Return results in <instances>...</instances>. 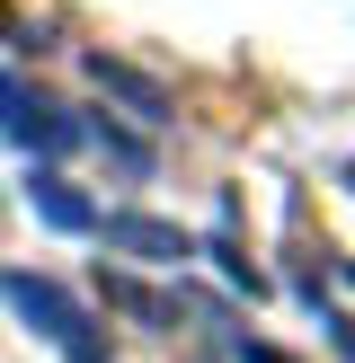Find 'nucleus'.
<instances>
[{
	"label": "nucleus",
	"instance_id": "f257e3e1",
	"mask_svg": "<svg viewBox=\"0 0 355 363\" xmlns=\"http://www.w3.org/2000/svg\"><path fill=\"white\" fill-rule=\"evenodd\" d=\"M0 301H9L18 319H27L36 337H45L62 363H106V337H98V319H89V301L80 293H62L53 275H27V266H0Z\"/></svg>",
	"mask_w": 355,
	"mask_h": 363
},
{
	"label": "nucleus",
	"instance_id": "f03ea898",
	"mask_svg": "<svg viewBox=\"0 0 355 363\" xmlns=\"http://www.w3.org/2000/svg\"><path fill=\"white\" fill-rule=\"evenodd\" d=\"M0 133H9L18 151H36V160H62V151H80V142H89V124L71 116V106H53L36 80L0 71Z\"/></svg>",
	"mask_w": 355,
	"mask_h": 363
},
{
	"label": "nucleus",
	"instance_id": "7ed1b4c3",
	"mask_svg": "<svg viewBox=\"0 0 355 363\" xmlns=\"http://www.w3.org/2000/svg\"><path fill=\"white\" fill-rule=\"evenodd\" d=\"M98 240L116 248V257H142V266H187V257H195L187 230H178V222H151V213H106Z\"/></svg>",
	"mask_w": 355,
	"mask_h": 363
},
{
	"label": "nucleus",
	"instance_id": "20e7f679",
	"mask_svg": "<svg viewBox=\"0 0 355 363\" xmlns=\"http://www.w3.org/2000/svg\"><path fill=\"white\" fill-rule=\"evenodd\" d=\"M89 80H98V89H106L116 106H133V124H169V89H160L151 71L116 62V53H89Z\"/></svg>",
	"mask_w": 355,
	"mask_h": 363
},
{
	"label": "nucleus",
	"instance_id": "39448f33",
	"mask_svg": "<svg viewBox=\"0 0 355 363\" xmlns=\"http://www.w3.org/2000/svg\"><path fill=\"white\" fill-rule=\"evenodd\" d=\"M27 204H36V222H45V230H98L89 195H71L53 169H36V177H27Z\"/></svg>",
	"mask_w": 355,
	"mask_h": 363
},
{
	"label": "nucleus",
	"instance_id": "423d86ee",
	"mask_svg": "<svg viewBox=\"0 0 355 363\" xmlns=\"http://www.w3.org/2000/svg\"><path fill=\"white\" fill-rule=\"evenodd\" d=\"M116 293V311H133V319H151V328H178V301H160V293H142V284H106Z\"/></svg>",
	"mask_w": 355,
	"mask_h": 363
},
{
	"label": "nucleus",
	"instance_id": "0eeeda50",
	"mask_svg": "<svg viewBox=\"0 0 355 363\" xmlns=\"http://www.w3.org/2000/svg\"><path fill=\"white\" fill-rule=\"evenodd\" d=\"M346 186H355V169H346Z\"/></svg>",
	"mask_w": 355,
	"mask_h": 363
}]
</instances>
